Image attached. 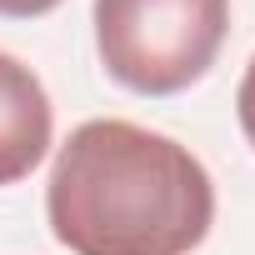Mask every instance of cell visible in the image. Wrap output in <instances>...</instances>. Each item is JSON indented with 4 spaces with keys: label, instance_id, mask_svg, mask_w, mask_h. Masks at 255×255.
Wrapping results in <instances>:
<instances>
[{
    "label": "cell",
    "instance_id": "cell-3",
    "mask_svg": "<svg viewBox=\"0 0 255 255\" xmlns=\"http://www.w3.org/2000/svg\"><path fill=\"white\" fill-rule=\"evenodd\" d=\"M55 135V110L30 65L0 50V185L25 180Z\"/></svg>",
    "mask_w": 255,
    "mask_h": 255
},
{
    "label": "cell",
    "instance_id": "cell-4",
    "mask_svg": "<svg viewBox=\"0 0 255 255\" xmlns=\"http://www.w3.org/2000/svg\"><path fill=\"white\" fill-rule=\"evenodd\" d=\"M235 110H240V130H245V140L255 145V55H250L245 75H240V90H235Z\"/></svg>",
    "mask_w": 255,
    "mask_h": 255
},
{
    "label": "cell",
    "instance_id": "cell-5",
    "mask_svg": "<svg viewBox=\"0 0 255 255\" xmlns=\"http://www.w3.org/2000/svg\"><path fill=\"white\" fill-rule=\"evenodd\" d=\"M55 5H60V0H0V15H5V20H30V15H45Z\"/></svg>",
    "mask_w": 255,
    "mask_h": 255
},
{
    "label": "cell",
    "instance_id": "cell-1",
    "mask_svg": "<svg viewBox=\"0 0 255 255\" xmlns=\"http://www.w3.org/2000/svg\"><path fill=\"white\" fill-rule=\"evenodd\" d=\"M45 215L70 255H190L215 225V185L180 140L85 120L55 155Z\"/></svg>",
    "mask_w": 255,
    "mask_h": 255
},
{
    "label": "cell",
    "instance_id": "cell-2",
    "mask_svg": "<svg viewBox=\"0 0 255 255\" xmlns=\"http://www.w3.org/2000/svg\"><path fill=\"white\" fill-rule=\"evenodd\" d=\"M230 30V0H95V45L135 95H175L195 85Z\"/></svg>",
    "mask_w": 255,
    "mask_h": 255
}]
</instances>
